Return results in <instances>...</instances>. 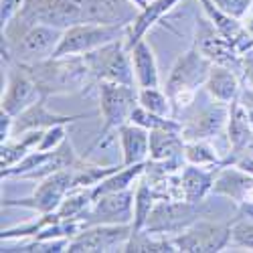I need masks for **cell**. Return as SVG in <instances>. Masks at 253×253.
<instances>
[{
    "instance_id": "6da1fadb",
    "label": "cell",
    "mask_w": 253,
    "mask_h": 253,
    "mask_svg": "<svg viewBox=\"0 0 253 253\" xmlns=\"http://www.w3.org/2000/svg\"><path fill=\"white\" fill-rule=\"evenodd\" d=\"M79 23H83V16L77 0H27L4 29L6 43H14L35 25L69 29Z\"/></svg>"
},
{
    "instance_id": "7a4b0ae2",
    "label": "cell",
    "mask_w": 253,
    "mask_h": 253,
    "mask_svg": "<svg viewBox=\"0 0 253 253\" xmlns=\"http://www.w3.org/2000/svg\"><path fill=\"white\" fill-rule=\"evenodd\" d=\"M33 81L37 83L39 91L43 95L51 93H69L75 89H81L85 85L87 75H91L87 63L83 57H71L61 59L53 57L47 61L35 63V65H23Z\"/></svg>"
},
{
    "instance_id": "3957f363",
    "label": "cell",
    "mask_w": 253,
    "mask_h": 253,
    "mask_svg": "<svg viewBox=\"0 0 253 253\" xmlns=\"http://www.w3.org/2000/svg\"><path fill=\"white\" fill-rule=\"evenodd\" d=\"M61 39H63L61 29L35 25L25 35H20L14 43H8V47L18 65H35V63L47 61L49 57L55 55Z\"/></svg>"
},
{
    "instance_id": "277c9868",
    "label": "cell",
    "mask_w": 253,
    "mask_h": 253,
    "mask_svg": "<svg viewBox=\"0 0 253 253\" xmlns=\"http://www.w3.org/2000/svg\"><path fill=\"white\" fill-rule=\"evenodd\" d=\"M83 59H85L93 77L134 87V73H132L134 67L130 65V59L124 53V49L118 41H114L110 45H103L95 51L85 53Z\"/></svg>"
},
{
    "instance_id": "5b68a950",
    "label": "cell",
    "mask_w": 253,
    "mask_h": 253,
    "mask_svg": "<svg viewBox=\"0 0 253 253\" xmlns=\"http://www.w3.org/2000/svg\"><path fill=\"white\" fill-rule=\"evenodd\" d=\"M120 35H122V27H105V25H91V23L73 25L63 33V39L53 57L89 53L103 45L114 43V41L120 39Z\"/></svg>"
},
{
    "instance_id": "8992f818",
    "label": "cell",
    "mask_w": 253,
    "mask_h": 253,
    "mask_svg": "<svg viewBox=\"0 0 253 253\" xmlns=\"http://www.w3.org/2000/svg\"><path fill=\"white\" fill-rule=\"evenodd\" d=\"M101 95V114H103V128L99 132L97 142L108 134L112 128H120L126 120H130L136 110V91L132 85H122L114 81H101L99 85Z\"/></svg>"
},
{
    "instance_id": "52a82bcc",
    "label": "cell",
    "mask_w": 253,
    "mask_h": 253,
    "mask_svg": "<svg viewBox=\"0 0 253 253\" xmlns=\"http://www.w3.org/2000/svg\"><path fill=\"white\" fill-rule=\"evenodd\" d=\"M132 231L134 227L126 225H91L69 243L67 251H124L132 237Z\"/></svg>"
},
{
    "instance_id": "ba28073f",
    "label": "cell",
    "mask_w": 253,
    "mask_h": 253,
    "mask_svg": "<svg viewBox=\"0 0 253 253\" xmlns=\"http://www.w3.org/2000/svg\"><path fill=\"white\" fill-rule=\"evenodd\" d=\"M81 6L83 23L126 27L138 18V8L132 0H77Z\"/></svg>"
},
{
    "instance_id": "9c48e42d",
    "label": "cell",
    "mask_w": 253,
    "mask_h": 253,
    "mask_svg": "<svg viewBox=\"0 0 253 253\" xmlns=\"http://www.w3.org/2000/svg\"><path fill=\"white\" fill-rule=\"evenodd\" d=\"M211 73V63L195 49L178 57L176 65L172 67L170 79H168V95L174 101L184 97V91H193L199 83L207 81Z\"/></svg>"
},
{
    "instance_id": "30bf717a",
    "label": "cell",
    "mask_w": 253,
    "mask_h": 253,
    "mask_svg": "<svg viewBox=\"0 0 253 253\" xmlns=\"http://www.w3.org/2000/svg\"><path fill=\"white\" fill-rule=\"evenodd\" d=\"M73 176L75 174L69 170V168H61V170L49 174L43 180V184L37 188L31 199L12 201V203H6V205H20V207L37 209V211H41V213H51V211H55L63 203L65 193L73 186Z\"/></svg>"
},
{
    "instance_id": "8fae6325",
    "label": "cell",
    "mask_w": 253,
    "mask_h": 253,
    "mask_svg": "<svg viewBox=\"0 0 253 253\" xmlns=\"http://www.w3.org/2000/svg\"><path fill=\"white\" fill-rule=\"evenodd\" d=\"M132 191L108 193L95 199V207L85 219V227L91 225H126L132 219Z\"/></svg>"
},
{
    "instance_id": "7c38bea8",
    "label": "cell",
    "mask_w": 253,
    "mask_h": 253,
    "mask_svg": "<svg viewBox=\"0 0 253 253\" xmlns=\"http://www.w3.org/2000/svg\"><path fill=\"white\" fill-rule=\"evenodd\" d=\"M197 203H160L152 209V213L146 221L148 231H180L191 225L199 215L201 209L195 207Z\"/></svg>"
},
{
    "instance_id": "4fadbf2b",
    "label": "cell",
    "mask_w": 253,
    "mask_h": 253,
    "mask_svg": "<svg viewBox=\"0 0 253 253\" xmlns=\"http://www.w3.org/2000/svg\"><path fill=\"white\" fill-rule=\"evenodd\" d=\"M231 237V227L199 223L197 227L188 229L184 235L176 237L172 243L178 251H219L227 245Z\"/></svg>"
},
{
    "instance_id": "5bb4252c",
    "label": "cell",
    "mask_w": 253,
    "mask_h": 253,
    "mask_svg": "<svg viewBox=\"0 0 253 253\" xmlns=\"http://www.w3.org/2000/svg\"><path fill=\"white\" fill-rule=\"evenodd\" d=\"M47 95H41L31 108L25 112H20L18 118L12 122V136H20L29 130H43V128H53V126H63L73 120H83V118H91L93 114L87 116H55L49 114L47 110Z\"/></svg>"
},
{
    "instance_id": "9a60e30c",
    "label": "cell",
    "mask_w": 253,
    "mask_h": 253,
    "mask_svg": "<svg viewBox=\"0 0 253 253\" xmlns=\"http://www.w3.org/2000/svg\"><path fill=\"white\" fill-rule=\"evenodd\" d=\"M39 95H43V93L39 91L37 83L33 81L29 71L20 65V69L12 71V75H10L6 95L2 97V110L8 112L10 116H18L20 112L31 108L39 99Z\"/></svg>"
},
{
    "instance_id": "2e32d148",
    "label": "cell",
    "mask_w": 253,
    "mask_h": 253,
    "mask_svg": "<svg viewBox=\"0 0 253 253\" xmlns=\"http://www.w3.org/2000/svg\"><path fill=\"white\" fill-rule=\"evenodd\" d=\"M197 47L201 53H205L213 61H217L219 65L229 67V69L231 67L237 69V59H235L233 49L229 47V43L223 37L215 35V29L211 27L207 20H201V25L197 27Z\"/></svg>"
},
{
    "instance_id": "e0dca14e",
    "label": "cell",
    "mask_w": 253,
    "mask_h": 253,
    "mask_svg": "<svg viewBox=\"0 0 253 253\" xmlns=\"http://www.w3.org/2000/svg\"><path fill=\"white\" fill-rule=\"evenodd\" d=\"M120 136H122V148H124V164L132 166L140 164L146 154L150 152V136L146 134L142 126H120Z\"/></svg>"
},
{
    "instance_id": "ac0fdd59",
    "label": "cell",
    "mask_w": 253,
    "mask_h": 253,
    "mask_svg": "<svg viewBox=\"0 0 253 253\" xmlns=\"http://www.w3.org/2000/svg\"><path fill=\"white\" fill-rule=\"evenodd\" d=\"M227 112L223 105H213V108H207L201 114H197L191 122L184 126V138H209V136H215L225 124Z\"/></svg>"
},
{
    "instance_id": "d6986e66",
    "label": "cell",
    "mask_w": 253,
    "mask_h": 253,
    "mask_svg": "<svg viewBox=\"0 0 253 253\" xmlns=\"http://www.w3.org/2000/svg\"><path fill=\"white\" fill-rule=\"evenodd\" d=\"M176 2H178V0H152L148 6L142 8L138 18L134 20V27H132V33H130V41L126 43V49H134V45L138 43V41H142L144 33L148 31L168 8H172Z\"/></svg>"
},
{
    "instance_id": "ffe728a7",
    "label": "cell",
    "mask_w": 253,
    "mask_h": 253,
    "mask_svg": "<svg viewBox=\"0 0 253 253\" xmlns=\"http://www.w3.org/2000/svg\"><path fill=\"white\" fill-rule=\"evenodd\" d=\"M213 191L217 195H225L237 203H243L247 199V195L253 193V178H249L237 170H225L215 180Z\"/></svg>"
},
{
    "instance_id": "44dd1931",
    "label": "cell",
    "mask_w": 253,
    "mask_h": 253,
    "mask_svg": "<svg viewBox=\"0 0 253 253\" xmlns=\"http://www.w3.org/2000/svg\"><path fill=\"white\" fill-rule=\"evenodd\" d=\"M132 63H134V71L136 79L142 87H156L158 85V73H156V61L150 51V47L138 41L132 49Z\"/></svg>"
},
{
    "instance_id": "7402d4cb",
    "label": "cell",
    "mask_w": 253,
    "mask_h": 253,
    "mask_svg": "<svg viewBox=\"0 0 253 253\" xmlns=\"http://www.w3.org/2000/svg\"><path fill=\"white\" fill-rule=\"evenodd\" d=\"M178 130H152L150 132V156L152 160H170L182 152V140L176 134Z\"/></svg>"
},
{
    "instance_id": "603a6c76",
    "label": "cell",
    "mask_w": 253,
    "mask_h": 253,
    "mask_svg": "<svg viewBox=\"0 0 253 253\" xmlns=\"http://www.w3.org/2000/svg\"><path fill=\"white\" fill-rule=\"evenodd\" d=\"M207 89L219 101L233 99L235 91H237L235 75L229 71V67H213L209 73V79H207Z\"/></svg>"
},
{
    "instance_id": "cb8c5ba5",
    "label": "cell",
    "mask_w": 253,
    "mask_h": 253,
    "mask_svg": "<svg viewBox=\"0 0 253 253\" xmlns=\"http://www.w3.org/2000/svg\"><path fill=\"white\" fill-rule=\"evenodd\" d=\"M211 180H213V176H211V174L201 172L199 168H195V166H188L184 170V174H182V193H184V199L188 203H199L203 199V195L211 188Z\"/></svg>"
},
{
    "instance_id": "d4e9b609",
    "label": "cell",
    "mask_w": 253,
    "mask_h": 253,
    "mask_svg": "<svg viewBox=\"0 0 253 253\" xmlns=\"http://www.w3.org/2000/svg\"><path fill=\"white\" fill-rule=\"evenodd\" d=\"M142 170H144V166H142V164H132V166L126 168L124 172H120V174H116V176H112V178H105L103 182H99V186H95L93 191H91L93 201H95V199H99L101 195L118 193V191H126V188L130 186L132 178H136Z\"/></svg>"
},
{
    "instance_id": "484cf974",
    "label": "cell",
    "mask_w": 253,
    "mask_h": 253,
    "mask_svg": "<svg viewBox=\"0 0 253 253\" xmlns=\"http://www.w3.org/2000/svg\"><path fill=\"white\" fill-rule=\"evenodd\" d=\"M249 114L247 110H241V105L235 101L233 103V112H231V142H233L235 150H241L243 146L251 140V130H249Z\"/></svg>"
},
{
    "instance_id": "4316f807",
    "label": "cell",
    "mask_w": 253,
    "mask_h": 253,
    "mask_svg": "<svg viewBox=\"0 0 253 253\" xmlns=\"http://www.w3.org/2000/svg\"><path fill=\"white\" fill-rule=\"evenodd\" d=\"M43 134H45L43 130H37V132L25 136V140L20 144H14V146H4L2 144V168H8L10 164H14L16 160L23 158L29 152L31 146H35L41 138H43Z\"/></svg>"
},
{
    "instance_id": "83f0119b",
    "label": "cell",
    "mask_w": 253,
    "mask_h": 253,
    "mask_svg": "<svg viewBox=\"0 0 253 253\" xmlns=\"http://www.w3.org/2000/svg\"><path fill=\"white\" fill-rule=\"evenodd\" d=\"M174 243L168 241H152L148 235H140V229L132 231V239L128 241L124 251H152V253H160V251H174L172 249Z\"/></svg>"
},
{
    "instance_id": "f1b7e54d",
    "label": "cell",
    "mask_w": 253,
    "mask_h": 253,
    "mask_svg": "<svg viewBox=\"0 0 253 253\" xmlns=\"http://www.w3.org/2000/svg\"><path fill=\"white\" fill-rule=\"evenodd\" d=\"M89 201H93L91 193H79L75 197H69L61 203L59 207V219H77L83 215V211H87Z\"/></svg>"
},
{
    "instance_id": "f546056e",
    "label": "cell",
    "mask_w": 253,
    "mask_h": 253,
    "mask_svg": "<svg viewBox=\"0 0 253 253\" xmlns=\"http://www.w3.org/2000/svg\"><path fill=\"white\" fill-rule=\"evenodd\" d=\"M152 191L148 188V184L142 182L138 193H136V221H134V229H142L146 225V221H148L150 213H152Z\"/></svg>"
},
{
    "instance_id": "4dcf8cb0",
    "label": "cell",
    "mask_w": 253,
    "mask_h": 253,
    "mask_svg": "<svg viewBox=\"0 0 253 253\" xmlns=\"http://www.w3.org/2000/svg\"><path fill=\"white\" fill-rule=\"evenodd\" d=\"M201 2L205 4V8H207V12H209V16H211V20H215V27L221 31V35H225L229 41L231 39H237V35H241V29H239V25L235 23V20H231V16L229 14H225V12H221V10H215L213 8V4L209 2V0H201Z\"/></svg>"
},
{
    "instance_id": "1f68e13d",
    "label": "cell",
    "mask_w": 253,
    "mask_h": 253,
    "mask_svg": "<svg viewBox=\"0 0 253 253\" xmlns=\"http://www.w3.org/2000/svg\"><path fill=\"white\" fill-rule=\"evenodd\" d=\"M138 99L142 103V108H146L148 112H152L156 116H162L164 118L168 112H170V105H168L166 97L160 91H156V87H144L140 91Z\"/></svg>"
},
{
    "instance_id": "d6a6232c",
    "label": "cell",
    "mask_w": 253,
    "mask_h": 253,
    "mask_svg": "<svg viewBox=\"0 0 253 253\" xmlns=\"http://www.w3.org/2000/svg\"><path fill=\"white\" fill-rule=\"evenodd\" d=\"M184 154H186V158L191 160L193 164H213V162H217V154L211 150L209 146L199 144V142L188 144Z\"/></svg>"
},
{
    "instance_id": "836d02e7",
    "label": "cell",
    "mask_w": 253,
    "mask_h": 253,
    "mask_svg": "<svg viewBox=\"0 0 253 253\" xmlns=\"http://www.w3.org/2000/svg\"><path fill=\"white\" fill-rule=\"evenodd\" d=\"M231 239L239 247L253 249V223H237L231 229Z\"/></svg>"
},
{
    "instance_id": "e575fe53",
    "label": "cell",
    "mask_w": 253,
    "mask_h": 253,
    "mask_svg": "<svg viewBox=\"0 0 253 253\" xmlns=\"http://www.w3.org/2000/svg\"><path fill=\"white\" fill-rule=\"evenodd\" d=\"M217 4V8L233 18H239L241 14H245V10L249 8L251 0H213Z\"/></svg>"
},
{
    "instance_id": "d590c367",
    "label": "cell",
    "mask_w": 253,
    "mask_h": 253,
    "mask_svg": "<svg viewBox=\"0 0 253 253\" xmlns=\"http://www.w3.org/2000/svg\"><path fill=\"white\" fill-rule=\"evenodd\" d=\"M65 140V130L61 128V126H53V128H47V132L43 134L41 138V144H39V150L41 152H47L49 148L57 146L59 142Z\"/></svg>"
},
{
    "instance_id": "8d00e7d4",
    "label": "cell",
    "mask_w": 253,
    "mask_h": 253,
    "mask_svg": "<svg viewBox=\"0 0 253 253\" xmlns=\"http://www.w3.org/2000/svg\"><path fill=\"white\" fill-rule=\"evenodd\" d=\"M23 0H2V25H8L10 18L20 10Z\"/></svg>"
},
{
    "instance_id": "74e56055",
    "label": "cell",
    "mask_w": 253,
    "mask_h": 253,
    "mask_svg": "<svg viewBox=\"0 0 253 253\" xmlns=\"http://www.w3.org/2000/svg\"><path fill=\"white\" fill-rule=\"evenodd\" d=\"M239 168H243L245 172L253 174V158H243V160H239Z\"/></svg>"
},
{
    "instance_id": "f35d334b",
    "label": "cell",
    "mask_w": 253,
    "mask_h": 253,
    "mask_svg": "<svg viewBox=\"0 0 253 253\" xmlns=\"http://www.w3.org/2000/svg\"><path fill=\"white\" fill-rule=\"evenodd\" d=\"M245 73H247V77L251 81V85H253V61H247L245 63Z\"/></svg>"
},
{
    "instance_id": "ab89813d",
    "label": "cell",
    "mask_w": 253,
    "mask_h": 253,
    "mask_svg": "<svg viewBox=\"0 0 253 253\" xmlns=\"http://www.w3.org/2000/svg\"><path fill=\"white\" fill-rule=\"evenodd\" d=\"M132 2H134L136 6H140V8H146V6H148V0H132Z\"/></svg>"
},
{
    "instance_id": "60d3db41",
    "label": "cell",
    "mask_w": 253,
    "mask_h": 253,
    "mask_svg": "<svg viewBox=\"0 0 253 253\" xmlns=\"http://www.w3.org/2000/svg\"><path fill=\"white\" fill-rule=\"evenodd\" d=\"M249 150H251V152H253V140H251V144H249Z\"/></svg>"
},
{
    "instance_id": "b9f144b4",
    "label": "cell",
    "mask_w": 253,
    "mask_h": 253,
    "mask_svg": "<svg viewBox=\"0 0 253 253\" xmlns=\"http://www.w3.org/2000/svg\"><path fill=\"white\" fill-rule=\"evenodd\" d=\"M251 29H253V20H251Z\"/></svg>"
}]
</instances>
